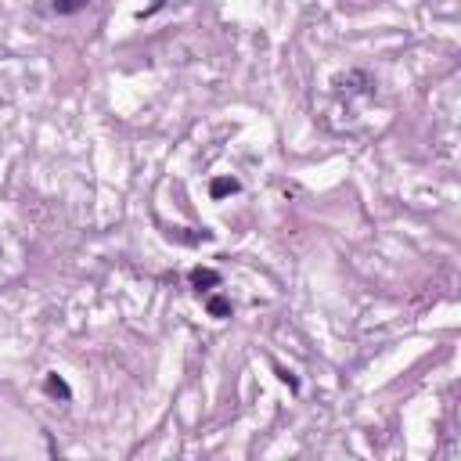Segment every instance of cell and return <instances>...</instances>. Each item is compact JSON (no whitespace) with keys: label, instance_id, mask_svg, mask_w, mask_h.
I'll use <instances>...</instances> for the list:
<instances>
[{"label":"cell","instance_id":"1","mask_svg":"<svg viewBox=\"0 0 461 461\" xmlns=\"http://www.w3.org/2000/svg\"><path fill=\"white\" fill-rule=\"evenodd\" d=\"M187 281H192V285L202 292V288H217V285H220V274H217L213 267H195L192 274H187Z\"/></svg>","mask_w":461,"mask_h":461},{"label":"cell","instance_id":"2","mask_svg":"<svg viewBox=\"0 0 461 461\" xmlns=\"http://www.w3.org/2000/svg\"><path fill=\"white\" fill-rule=\"evenodd\" d=\"M238 180L235 177H220V180H213V187H209V195H213V198H224V195H235L238 192Z\"/></svg>","mask_w":461,"mask_h":461},{"label":"cell","instance_id":"3","mask_svg":"<svg viewBox=\"0 0 461 461\" xmlns=\"http://www.w3.org/2000/svg\"><path fill=\"white\" fill-rule=\"evenodd\" d=\"M205 310L213 313V318H230V303H227L224 296H209V299H205Z\"/></svg>","mask_w":461,"mask_h":461},{"label":"cell","instance_id":"4","mask_svg":"<svg viewBox=\"0 0 461 461\" xmlns=\"http://www.w3.org/2000/svg\"><path fill=\"white\" fill-rule=\"evenodd\" d=\"M44 389H47L51 396H61V400H69V396H72V393H69V386H65V382H61V379H58V375H47V382H44Z\"/></svg>","mask_w":461,"mask_h":461},{"label":"cell","instance_id":"5","mask_svg":"<svg viewBox=\"0 0 461 461\" xmlns=\"http://www.w3.org/2000/svg\"><path fill=\"white\" fill-rule=\"evenodd\" d=\"M91 0H54V11L58 15H72V11H79V8H87Z\"/></svg>","mask_w":461,"mask_h":461}]
</instances>
